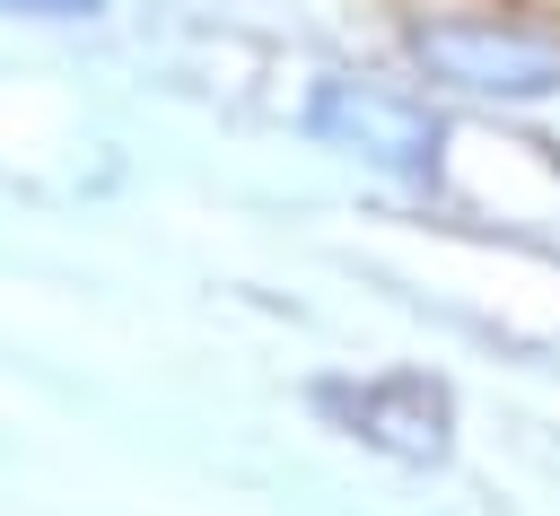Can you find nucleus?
I'll list each match as a JSON object with an SVG mask.
<instances>
[{
  "instance_id": "nucleus-1",
  "label": "nucleus",
  "mask_w": 560,
  "mask_h": 516,
  "mask_svg": "<svg viewBox=\"0 0 560 516\" xmlns=\"http://www.w3.org/2000/svg\"><path fill=\"white\" fill-rule=\"evenodd\" d=\"M411 61L472 96H560V35L499 17H429L411 26Z\"/></svg>"
},
{
  "instance_id": "nucleus-2",
  "label": "nucleus",
  "mask_w": 560,
  "mask_h": 516,
  "mask_svg": "<svg viewBox=\"0 0 560 516\" xmlns=\"http://www.w3.org/2000/svg\"><path fill=\"white\" fill-rule=\"evenodd\" d=\"M306 131L324 149H350L359 166H385L402 184H429L446 166V131L411 105V96H385V87H359V79H324L306 96Z\"/></svg>"
},
{
  "instance_id": "nucleus-3",
  "label": "nucleus",
  "mask_w": 560,
  "mask_h": 516,
  "mask_svg": "<svg viewBox=\"0 0 560 516\" xmlns=\"http://www.w3.org/2000/svg\"><path fill=\"white\" fill-rule=\"evenodd\" d=\"M315 411H324L341 437H359V446H376V455H402V464H438V455L455 446V402H446V385L420 376V367L368 376V385H315Z\"/></svg>"
},
{
  "instance_id": "nucleus-4",
  "label": "nucleus",
  "mask_w": 560,
  "mask_h": 516,
  "mask_svg": "<svg viewBox=\"0 0 560 516\" xmlns=\"http://www.w3.org/2000/svg\"><path fill=\"white\" fill-rule=\"evenodd\" d=\"M9 17H96L105 0H0Z\"/></svg>"
}]
</instances>
